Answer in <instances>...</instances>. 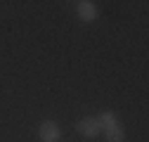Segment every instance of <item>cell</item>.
Wrapping results in <instances>:
<instances>
[{
    "label": "cell",
    "mask_w": 149,
    "mask_h": 142,
    "mask_svg": "<svg viewBox=\"0 0 149 142\" xmlns=\"http://www.w3.org/2000/svg\"><path fill=\"white\" fill-rule=\"evenodd\" d=\"M76 14L83 22H95L100 17V10H97V5L92 3V0H78L76 3Z\"/></svg>",
    "instance_id": "cell-3"
},
{
    "label": "cell",
    "mask_w": 149,
    "mask_h": 142,
    "mask_svg": "<svg viewBox=\"0 0 149 142\" xmlns=\"http://www.w3.org/2000/svg\"><path fill=\"white\" fill-rule=\"evenodd\" d=\"M95 118H97V123H100V133L104 135L107 142H125V130H123V123L118 121L116 111L104 109V111H100Z\"/></svg>",
    "instance_id": "cell-1"
},
{
    "label": "cell",
    "mask_w": 149,
    "mask_h": 142,
    "mask_svg": "<svg viewBox=\"0 0 149 142\" xmlns=\"http://www.w3.org/2000/svg\"><path fill=\"white\" fill-rule=\"evenodd\" d=\"M38 137H40V142H59L62 140V126L57 121L47 118L38 126Z\"/></svg>",
    "instance_id": "cell-2"
},
{
    "label": "cell",
    "mask_w": 149,
    "mask_h": 142,
    "mask_svg": "<svg viewBox=\"0 0 149 142\" xmlns=\"http://www.w3.org/2000/svg\"><path fill=\"white\" fill-rule=\"evenodd\" d=\"M76 130L83 135V137H97L100 135V123L95 116H85L76 123Z\"/></svg>",
    "instance_id": "cell-4"
}]
</instances>
